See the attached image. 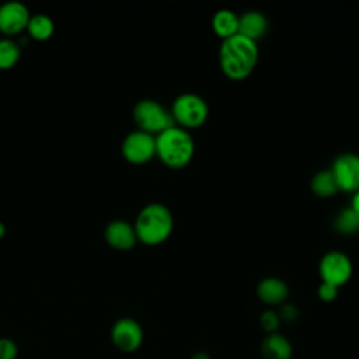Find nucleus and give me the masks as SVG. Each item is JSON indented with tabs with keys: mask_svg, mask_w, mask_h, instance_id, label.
<instances>
[{
	"mask_svg": "<svg viewBox=\"0 0 359 359\" xmlns=\"http://www.w3.org/2000/svg\"><path fill=\"white\" fill-rule=\"evenodd\" d=\"M122 154L132 164H144L156 156V137L139 129L133 130L122 142Z\"/></svg>",
	"mask_w": 359,
	"mask_h": 359,
	"instance_id": "obj_7",
	"label": "nucleus"
},
{
	"mask_svg": "<svg viewBox=\"0 0 359 359\" xmlns=\"http://www.w3.org/2000/svg\"><path fill=\"white\" fill-rule=\"evenodd\" d=\"M112 344L122 352H135L143 342V330L133 318H119L111 330Z\"/></svg>",
	"mask_w": 359,
	"mask_h": 359,
	"instance_id": "obj_9",
	"label": "nucleus"
},
{
	"mask_svg": "<svg viewBox=\"0 0 359 359\" xmlns=\"http://www.w3.org/2000/svg\"><path fill=\"white\" fill-rule=\"evenodd\" d=\"M317 294L318 297L325 302V303H330V302H334L338 296V287L331 285V283H325V282H321V285L318 286L317 289Z\"/></svg>",
	"mask_w": 359,
	"mask_h": 359,
	"instance_id": "obj_22",
	"label": "nucleus"
},
{
	"mask_svg": "<svg viewBox=\"0 0 359 359\" xmlns=\"http://www.w3.org/2000/svg\"><path fill=\"white\" fill-rule=\"evenodd\" d=\"M18 348L13 339L0 338V359H15Z\"/></svg>",
	"mask_w": 359,
	"mask_h": 359,
	"instance_id": "obj_21",
	"label": "nucleus"
},
{
	"mask_svg": "<svg viewBox=\"0 0 359 359\" xmlns=\"http://www.w3.org/2000/svg\"><path fill=\"white\" fill-rule=\"evenodd\" d=\"M311 191L321 198H330L334 196L339 189L335 182V178L331 172V170H323L318 171L313 178H311Z\"/></svg>",
	"mask_w": 359,
	"mask_h": 359,
	"instance_id": "obj_16",
	"label": "nucleus"
},
{
	"mask_svg": "<svg viewBox=\"0 0 359 359\" xmlns=\"http://www.w3.org/2000/svg\"><path fill=\"white\" fill-rule=\"evenodd\" d=\"M171 116L180 128H199L208 121L209 107L201 95L194 93H184L174 100Z\"/></svg>",
	"mask_w": 359,
	"mask_h": 359,
	"instance_id": "obj_4",
	"label": "nucleus"
},
{
	"mask_svg": "<svg viewBox=\"0 0 359 359\" xmlns=\"http://www.w3.org/2000/svg\"><path fill=\"white\" fill-rule=\"evenodd\" d=\"M339 191L356 192L359 191V156L353 153H344L338 156L331 167Z\"/></svg>",
	"mask_w": 359,
	"mask_h": 359,
	"instance_id": "obj_8",
	"label": "nucleus"
},
{
	"mask_svg": "<svg viewBox=\"0 0 359 359\" xmlns=\"http://www.w3.org/2000/svg\"><path fill=\"white\" fill-rule=\"evenodd\" d=\"M27 31H28L29 36L34 38L35 41H46L53 35L55 24L48 15L36 14L29 18Z\"/></svg>",
	"mask_w": 359,
	"mask_h": 359,
	"instance_id": "obj_17",
	"label": "nucleus"
},
{
	"mask_svg": "<svg viewBox=\"0 0 359 359\" xmlns=\"http://www.w3.org/2000/svg\"><path fill=\"white\" fill-rule=\"evenodd\" d=\"M351 208L356 212V215L359 216V191H356L355 194H353V198H352V205H351Z\"/></svg>",
	"mask_w": 359,
	"mask_h": 359,
	"instance_id": "obj_24",
	"label": "nucleus"
},
{
	"mask_svg": "<svg viewBox=\"0 0 359 359\" xmlns=\"http://www.w3.org/2000/svg\"><path fill=\"white\" fill-rule=\"evenodd\" d=\"M257 294L265 304L276 306L282 304L287 299L289 287L279 278H265L258 283Z\"/></svg>",
	"mask_w": 359,
	"mask_h": 359,
	"instance_id": "obj_12",
	"label": "nucleus"
},
{
	"mask_svg": "<svg viewBox=\"0 0 359 359\" xmlns=\"http://www.w3.org/2000/svg\"><path fill=\"white\" fill-rule=\"evenodd\" d=\"M133 119L139 128L146 133H161L174 126L171 114L154 100H142L133 108Z\"/></svg>",
	"mask_w": 359,
	"mask_h": 359,
	"instance_id": "obj_5",
	"label": "nucleus"
},
{
	"mask_svg": "<svg viewBox=\"0 0 359 359\" xmlns=\"http://www.w3.org/2000/svg\"><path fill=\"white\" fill-rule=\"evenodd\" d=\"M318 272L323 282L339 287L351 279L353 266L346 254L341 251H330L321 258Z\"/></svg>",
	"mask_w": 359,
	"mask_h": 359,
	"instance_id": "obj_6",
	"label": "nucleus"
},
{
	"mask_svg": "<svg viewBox=\"0 0 359 359\" xmlns=\"http://www.w3.org/2000/svg\"><path fill=\"white\" fill-rule=\"evenodd\" d=\"M133 227L137 240L143 244L158 245L171 236L174 217L165 205L154 202L139 212Z\"/></svg>",
	"mask_w": 359,
	"mask_h": 359,
	"instance_id": "obj_3",
	"label": "nucleus"
},
{
	"mask_svg": "<svg viewBox=\"0 0 359 359\" xmlns=\"http://www.w3.org/2000/svg\"><path fill=\"white\" fill-rule=\"evenodd\" d=\"M31 15L25 4L20 1H7L0 6V32L15 35L27 29Z\"/></svg>",
	"mask_w": 359,
	"mask_h": 359,
	"instance_id": "obj_10",
	"label": "nucleus"
},
{
	"mask_svg": "<svg viewBox=\"0 0 359 359\" xmlns=\"http://www.w3.org/2000/svg\"><path fill=\"white\" fill-rule=\"evenodd\" d=\"M20 59L18 45L7 38L0 39V70H7L15 66Z\"/></svg>",
	"mask_w": 359,
	"mask_h": 359,
	"instance_id": "obj_18",
	"label": "nucleus"
},
{
	"mask_svg": "<svg viewBox=\"0 0 359 359\" xmlns=\"http://www.w3.org/2000/svg\"><path fill=\"white\" fill-rule=\"evenodd\" d=\"M266 28V17L259 11H245L238 17V35L245 36L254 42L265 35Z\"/></svg>",
	"mask_w": 359,
	"mask_h": 359,
	"instance_id": "obj_13",
	"label": "nucleus"
},
{
	"mask_svg": "<svg viewBox=\"0 0 359 359\" xmlns=\"http://www.w3.org/2000/svg\"><path fill=\"white\" fill-rule=\"evenodd\" d=\"M195 153V143L187 129L171 126L156 136V154L170 168H184Z\"/></svg>",
	"mask_w": 359,
	"mask_h": 359,
	"instance_id": "obj_2",
	"label": "nucleus"
},
{
	"mask_svg": "<svg viewBox=\"0 0 359 359\" xmlns=\"http://www.w3.org/2000/svg\"><path fill=\"white\" fill-rule=\"evenodd\" d=\"M279 317H280V320H285L287 323H293L294 320H297L299 311H297V309L293 304H285L280 309Z\"/></svg>",
	"mask_w": 359,
	"mask_h": 359,
	"instance_id": "obj_23",
	"label": "nucleus"
},
{
	"mask_svg": "<svg viewBox=\"0 0 359 359\" xmlns=\"http://www.w3.org/2000/svg\"><path fill=\"white\" fill-rule=\"evenodd\" d=\"M4 234H6V227H4V224L0 222V238H3Z\"/></svg>",
	"mask_w": 359,
	"mask_h": 359,
	"instance_id": "obj_26",
	"label": "nucleus"
},
{
	"mask_svg": "<svg viewBox=\"0 0 359 359\" xmlns=\"http://www.w3.org/2000/svg\"><path fill=\"white\" fill-rule=\"evenodd\" d=\"M213 32L223 41L238 34V15L227 8L217 10L212 18Z\"/></svg>",
	"mask_w": 359,
	"mask_h": 359,
	"instance_id": "obj_15",
	"label": "nucleus"
},
{
	"mask_svg": "<svg viewBox=\"0 0 359 359\" xmlns=\"http://www.w3.org/2000/svg\"><path fill=\"white\" fill-rule=\"evenodd\" d=\"M280 317H279V313L273 311V310H266L261 314L259 317V324H261V328L264 331H266L268 334H272V332H276L279 325H280Z\"/></svg>",
	"mask_w": 359,
	"mask_h": 359,
	"instance_id": "obj_20",
	"label": "nucleus"
},
{
	"mask_svg": "<svg viewBox=\"0 0 359 359\" xmlns=\"http://www.w3.org/2000/svg\"><path fill=\"white\" fill-rule=\"evenodd\" d=\"M335 227L338 231L349 234L359 230V216L352 208L344 209L335 219Z\"/></svg>",
	"mask_w": 359,
	"mask_h": 359,
	"instance_id": "obj_19",
	"label": "nucleus"
},
{
	"mask_svg": "<svg viewBox=\"0 0 359 359\" xmlns=\"http://www.w3.org/2000/svg\"><path fill=\"white\" fill-rule=\"evenodd\" d=\"M191 359H210V356L205 352H198V353H194V356Z\"/></svg>",
	"mask_w": 359,
	"mask_h": 359,
	"instance_id": "obj_25",
	"label": "nucleus"
},
{
	"mask_svg": "<svg viewBox=\"0 0 359 359\" xmlns=\"http://www.w3.org/2000/svg\"><path fill=\"white\" fill-rule=\"evenodd\" d=\"M257 62L258 46L254 41L237 34L222 42L219 65L227 79L233 81L247 79L255 69Z\"/></svg>",
	"mask_w": 359,
	"mask_h": 359,
	"instance_id": "obj_1",
	"label": "nucleus"
},
{
	"mask_svg": "<svg viewBox=\"0 0 359 359\" xmlns=\"http://www.w3.org/2000/svg\"><path fill=\"white\" fill-rule=\"evenodd\" d=\"M292 345L289 339L278 332L268 334L261 344V353L264 359H290Z\"/></svg>",
	"mask_w": 359,
	"mask_h": 359,
	"instance_id": "obj_14",
	"label": "nucleus"
},
{
	"mask_svg": "<svg viewBox=\"0 0 359 359\" xmlns=\"http://www.w3.org/2000/svg\"><path fill=\"white\" fill-rule=\"evenodd\" d=\"M107 243L119 251L132 250L137 241L135 227L125 220H114L105 229Z\"/></svg>",
	"mask_w": 359,
	"mask_h": 359,
	"instance_id": "obj_11",
	"label": "nucleus"
}]
</instances>
